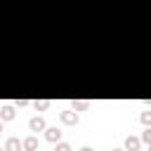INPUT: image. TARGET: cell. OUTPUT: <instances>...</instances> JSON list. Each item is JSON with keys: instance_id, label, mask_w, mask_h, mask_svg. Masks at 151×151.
Instances as JSON below:
<instances>
[{"instance_id": "obj_4", "label": "cell", "mask_w": 151, "mask_h": 151, "mask_svg": "<svg viewBox=\"0 0 151 151\" xmlns=\"http://www.w3.org/2000/svg\"><path fill=\"white\" fill-rule=\"evenodd\" d=\"M142 149V139L139 137H125V151H139Z\"/></svg>"}, {"instance_id": "obj_6", "label": "cell", "mask_w": 151, "mask_h": 151, "mask_svg": "<svg viewBox=\"0 0 151 151\" xmlns=\"http://www.w3.org/2000/svg\"><path fill=\"white\" fill-rule=\"evenodd\" d=\"M0 118H2V120H12V118H14V106H9V104L0 106Z\"/></svg>"}, {"instance_id": "obj_12", "label": "cell", "mask_w": 151, "mask_h": 151, "mask_svg": "<svg viewBox=\"0 0 151 151\" xmlns=\"http://www.w3.org/2000/svg\"><path fill=\"white\" fill-rule=\"evenodd\" d=\"M142 142H146V144H151V127H146V130L142 132Z\"/></svg>"}, {"instance_id": "obj_5", "label": "cell", "mask_w": 151, "mask_h": 151, "mask_svg": "<svg viewBox=\"0 0 151 151\" xmlns=\"http://www.w3.org/2000/svg\"><path fill=\"white\" fill-rule=\"evenodd\" d=\"M21 149H24V142H19L17 137H9L5 142V151H21Z\"/></svg>"}, {"instance_id": "obj_2", "label": "cell", "mask_w": 151, "mask_h": 151, "mask_svg": "<svg viewBox=\"0 0 151 151\" xmlns=\"http://www.w3.org/2000/svg\"><path fill=\"white\" fill-rule=\"evenodd\" d=\"M28 127H31V132H42V130H47L42 116H33V118L28 120Z\"/></svg>"}, {"instance_id": "obj_8", "label": "cell", "mask_w": 151, "mask_h": 151, "mask_svg": "<svg viewBox=\"0 0 151 151\" xmlns=\"http://www.w3.org/2000/svg\"><path fill=\"white\" fill-rule=\"evenodd\" d=\"M90 109V101L85 99H73V111H87Z\"/></svg>"}, {"instance_id": "obj_14", "label": "cell", "mask_w": 151, "mask_h": 151, "mask_svg": "<svg viewBox=\"0 0 151 151\" xmlns=\"http://www.w3.org/2000/svg\"><path fill=\"white\" fill-rule=\"evenodd\" d=\"M111 151H125V149H111Z\"/></svg>"}, {"instance_id": "obj_9", "label": "cell", "mask_w": 151, "mask_h": 151, "mask_svg": "<svg viewBox=\"0 0 151 151\" xmlns=\"http://www.w3.org/2000/svg\"><path fill=\"white\" fill-rule=\"evenodd\" d=\"M33 106H35V111H47L50 109V101L47 99H40V101H33Z\"/></svg>"}, {"instance_id": "obj_15", "label": "cell", "mask_w": 151, "mask_h": 151, "mask_svg": "<svg viewBox=\"0 0 151 151\" xmlns=\"http://www.w3.org/2000/svg\"><path fill=\"white\" fill-rule=\"evenodd\" d=\"M149 146H151V144H149Z\"/></svg>"}, {"instance_id": "obj_10", "label": "cell", "mask_w": 151, "mask_h": 151, "mask_svg": "<svg viewBox=\"0 0 151 151\" xmlns=\"http://www.w3.org/2000/svg\"><path fill=\"white\" fill-rule=\"evenodd\" d=\"M54 151H73V149H71L68 142H57V149H54Z\"/></svg>"}, {"instance_id": "obj_3", "label": "cell", "mask_w": 151, "mask_h": 151, "mask_svg": "<svg viewBox=\"0 0 151 151\" xmlns=\"http://www.w3.org/2000/svg\"><path fill=\"white\" fill-rule=\"evenodd\" d=\"M45 139L52 142V144L61 142V130H59V127H47V130H45Z\"/></svg>"}, {"instance_id": "obj_1", "label": "cell", "mask_w": 151, "mask_h": 151, "mask_svg": "<svg viewBox=\"0 0 151 151\" xmlns=\"http://www.w3.org/2000/svg\"><path fill=\"white\" fill-rule=\"evenodd\" d=\"M59 120L64 123V125H78V111H61L59 113Z\"/></svg>"}, {"instance_id": "obj_7", "label": "cell", "mask_w": 151, "mask_h": 151, "mask_svg": "<svg viewBox=\"0 0 151 151\" xmlns=\"http://www.w3.org/2000/svg\"><path fill=\"white\" fill-rule=\"evenodd\" d=\"M24 149H26V151H38V139H35L33 134L26 137V139H24Z\"/></svg>"}, {"instance_id": "obj_11", "label": "cell", "mask_w": 151, "mask_h": 151, "mask_svg": "<svg viewBox=\"0 0 151 151\" xmlns=\"http://www.w3.org/2000/svg\"><path fill=\"white\" fill-rule=\"evenodd\" d=\"M142 123H144L146 127H151V111H144V113H142Z\"/></svg>"}, {"instance_id": "obj_13", "label": "cell", "mask_w": 151, "mask_h": 151, "mask_svg": "<svg viewBox=\"0 0 151 151\" xmlns=\"http://www.w3.org/2000/svg\"><path fill=\"white\" fill-rule=\"evenodd\" d=\"M80 151H92V149H90V146H83V149H80Z\"/></svg>"}]
</instances>
